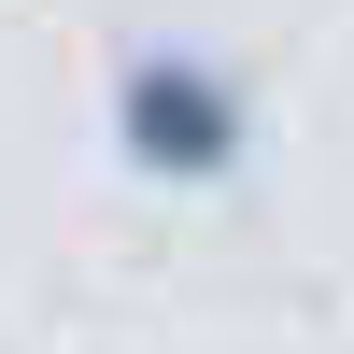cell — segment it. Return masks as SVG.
I'll list each match as a JSON object with an SVG mask.
<instances>
[{
	"instance_id": "cell-1",
	"label": "cell",
	"mask_w": 354,
	"mask_h": 354,
	"mask_svg": "<svg viewBox=\"0 0 354 354\" xmlns=\"http://www.w3.org/2000/svg\"><path fill=\"white\" fill-rule=\"evenodd\" d=\"M113 142H128L142 185H227L255 128H241V85L198 43H142L128 71H113Z\"/></svg>"
}]
</instances>
